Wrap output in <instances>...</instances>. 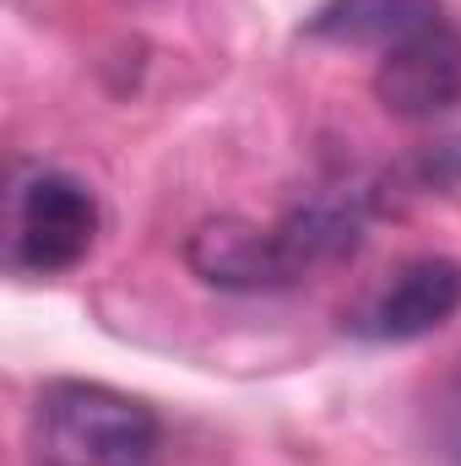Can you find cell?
Returning <instances> with one entry per match:
<instances>
[{"label": "cell", "mask_w": 461, "mask_h": 466, "mask_svg": "<svg viewBox=\"0 0 461 466\" xmlns=\"http://www.w3.org/2000/svg\"><path fill=\"white\" fill-rule=\"evenodd\" d=\"M98 196L60 174L33 168L11 190V271L16 277H60L77 271L98 244Z\"/></svg>", "instance_id": "7a4b0ae2"}, {"label": "cell", "mask_w": 461, "mask_h": 466, "mask_svg": "<svg viewBox=\"0 0 461 466\" xmlns=\"http://www.w3.org/2000/svg\"><path fill=\"white\" fill-rule=\"evenodd\" d=\"M185 260L201 282L223 288V293H277L293 288L304 271L293 260V249L282 244L277 223H244V218H212L185 238Z\"/></svg>", "instance_id": "3957f363"}, {"label": "cell", "mask_w": 461, "mask_h": 466, "mask_svg": "<svg viewBox=\"0 0 461 466\" xmlns=\"http://www.w3.org/2000/svg\"><path fill=\"white\" fill-rule=\"evenodd\" d=\"M374 98L396 119H435L461 104V27L446 16L374 66Z\"/></svg>", "instance_id": "277c9868"}, {"label": "cell", "mask_w": 461, "mask_h": 466, "mask_svg": "<svg viewBox=\"0 0 461 466\" xmlns=\"http://www.w3.org/2000/svg\"><path fill=\"white\" fill-rule=\"evenodd\" d=\"M435 22H446L440 0H326L304 22V33L321 38V44H347V49L385 55V49L418 38Z\"/></svg>", "instance_id": "8992f818"}, {"label": "cell", "mask_w": 461, "mask_h": 466, "mask_svg": "<svg viewBox=\"0 0 461 466\" xmlns=\"http://www.w3.org/2000/svg\"><path fill=\"white\" fill-rule=\"evenodd\" d=\"M456 309H461V260L418 255L358 309L353 331L369 337V342H418V337L440 331Z\"/></svg>", "instance_id": "5b68a950"}, {"label": "cell", "mask_w": 461, "mask_h": 466, "mask_svg": "<svg viewBox=\"0 0 461 466\" xmlns=\"http://www.w3.org/2000/svg\"><path fill=\"white\" fill-rule=\"evenodd\" d=\"M38 440L55 466H152L158 418L98 380H55L38 396Z\"/></svg>", "instance_id": "6da1fadb"}]
</instances>
